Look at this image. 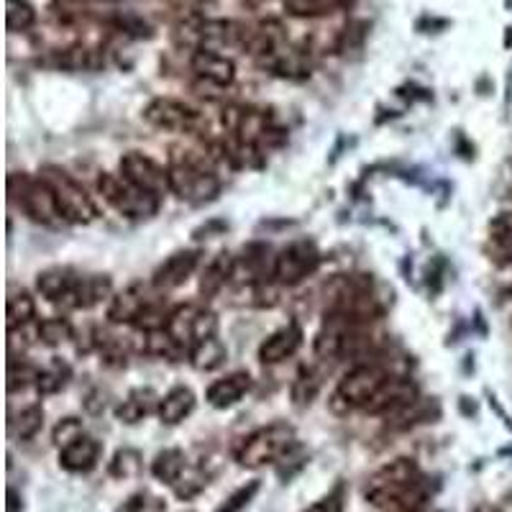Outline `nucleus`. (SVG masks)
<instances>
[{"mask_svg": "<svg viewBox=\"0 0 512 512\" xmlns=\"http://www.w3.org/2000/svg\"><path fill=\"white\" fill-rule=\"evenodd\" d=\"M169 187L180 200L187 203H208L221 192V180L210 159L195 152H182L169 162Z\"/></svg>", "mask_w": 512, "mask_h": 512, "instance_id": "f257e3e1", "label": "nucleus"}, {"mask_svg": "<svg viewBox=\"0 0 512 512\" xmlns=\"http://www.w3.org/2000/svg\"><path fill=\"white\" fill-rule=\"evenodd\" d=\"M423 472L418 469L413 459H395L390 464H384L382 469L369 477L367 487H364V500L379 510H395L410 489L420 482Z\"/></svg>", "mask_w": 512, "mask_h": 512, "instance_id": "f03ea898", "label": "nucleus"}, {"mask_svg": "<svg viewBox=\"0 0 512 512\" xmlns=\"http://www.w3.org/2000/svg\"><path fill=\"white\" fill-rule=\"evenodd\" d=\"M297 446L295 428L287 423L264 425L259 431L249 433L236 448V461L246 469H262L267 464H277Z\"/></svg>", "mask_w": 512, "mask_h": 512, "instance_id": "7ed1b4c3", "label": "nucleus"}, {"mask_svg": "<svg viewBox=\"0 0 512 512\" xmlns=\"http://www.w3.org/2000/svg\"><path fill=\"white\" fill-rule=\"evenodd\" d=\"M8 192H11L13 200H18L21 210L34 223H41V226L49 228H57L62 223H67L62 216V210H59L52 187L47 185L44 177H29L13 172L8 177Z\"/></svg>", "mask_w": 512, "mask_h": 512, "instance_id": "20e7f679", "label": "nucleus"}, {"mask_svg": "<svg viewBox=\"0 0 512 512\" xmlns=\"http://www.w3.org/2000/svg\"><path fill=\"white\" fill-rule=\"evenodd\" d=\"M41 177L47 180V185L52 187L54 198H57L59 210H62V216L67 223H77V226H88L98 218V208H95L93 198H90L85 187L80 182L72 180L64 169L49 167L41 169Z\"/></svg>", "mask_w": 512, "mask_h": 512, "instance_id": "39448f33", "label": "nucleus"}, {"mask_svg": "<svg viewBox=\"0 0 512 512\" xmlns=\"http://www.w3.org/2000/svg\"><path fill=\"white\" fill-rule=\"evenodd\" d=\"M98 190L100 195H103L105 203L113 205L121 216L134 218V221L152 218L159 210L157 195L141 190V187H136L134 182H128L123 175L103 172V175L98 177Z\"/></svg>", "mask_w": 512, "mask_h": 512, "instance_id": "423d86ee", "label": "nucleus"}, {"mask_svg": "<svg viewBox=\"0 0 512 512\" xmlns=\"http://www.w3.org/2000/svg\"><path fill=\"white\" fill-rule=\"evenodd\" d=\"M384 382H387V374L374 364H359V367L349 369L336 384V392L331 397L333 410L338 413L364 410Z\"/></svg>", "mask_w": 512, "mask_h": 512, "instance_id": "0eeeda50", "label": "nucleus"}, {"mask_svg": "<svg viewBox=\"0 0 512 512\" xmlns=\"http://www.w3.org/2000/svg\"><path fill=\"white\" fill-rule=\"evenodd\" d=\"M167 333L180 344L182 351L190 354L192 346H198L205 338L218 336V318L216 313L205 305L187 303L169 313Z\"/></svg>", "mask_w": 512, "mask_h": 512, "instance_id": "6e6552de", "label": "nucleus"}, {"mask_svg": "<svg viewBox=\"0 0 512 512\" xmlns=\"http://www.w3.org/2000/svg\"><path fill=\"white\" fill-rule=\"evenodd\" d=\"M320 264V251L313 241H292L290 246L274 256V267H272V280L277 285H300L305 277L318 269Z\"/></svg>", "mask_w": 512, "mask_h": 512, "instance_id": "1a4fd4ad", "label": "nucleus"}, {"mask_svg": "<svg viewBox=\"0 0 512 512\" xmlns=\"http://www.w3.org/2000/svg\"><path fill=\"white\" fill-rule=\"evenodd\" d=\"M144 121L152 123L159 131H172V134H192L198 131L203 118L195 108L175 98H157L144 108Z\"/></svg>", "mask_w": 512, "mask_h": 512, "instance_id": "9d476101", "label": "nucleus"}, {"mask_svg": "<svg viewBox=\"0 0 512 512\" xmlns=\"http://www.w3.org/2000/svg\"><path fill=\"white\" fill-rule=\"evenodd\" d=\"M121 175L128 182H134L136 187H141V190L157 195V198L172 192V187H169V169H164L162 164L141 152L123 154Z\"/></svg>", "mask_w": 512, "mask_h": 512, "instance_id": "9b49d317", "label": "nucleus"}, {"mask_svg": "<svg viewBox=\"0 0 512 512\" xmlns=\"http://www.w3.org/2000/svg\"><path fill=\"white\" fill-rule=\"evenodd\" d=\"M82 274L70 267H52L36 277V290L49 303L59 305L64 310H77V290H80Z\"/></svg>", "mask_w": 512, "mask_h": 512, "instance_id": "f8f14e48", "label": "nucleus"}, {"mask_svg": "<svg viewBox=\"0 0 512 512\" xmlns=\"http://www.w3.org/2000/svg\"><path fill=\"white\" fill-rule=\"evenodd\" d=\"M154 305L152 287L144 285V282H131L128 287H123L121 292L111 297V305H108V320L116 323V326H131V323H139L141 315Z\"/></svg>", "mask_w": 512, "mask_h": 512, "instance_id": "ddd939ff", "label": "nucleus"}, {"mask_svg": "<svg viewBox=\"0 0 512 512\" xmlns=\"http://www.w3.org/2000/svg\"><path fill=\"white\" fill-rule=\"evenodd\" d=\"M198 267H200L198 249L175 251V254L167 256V259L157 267V272H154L152 277V287L159 292L177 290V287H182L187 280H190Z\"/></svg>", "mask_w": 512, "mask_h": 512, "instance_id": "4468645a", "label": "nucleus"}, {"mask_svg": "<svg viewBox=\"0 0 512 512\" xmlns=\"http://www.w3.org/2000/svg\"><path fill=\"white\" fill-rule=\"evenodd\" d=\"M418 400V387L405 377H387V382L377 390V395L367 402L364 413L369 415H392L397 410L408 408L410 402Z\"/></svg>", "mask_w": 512, "mask_h": 512, "instance_id": "2eb2a0df", "label": "nucleus"}, {"mask_svg": "<svg viewBox=\"0 0 512 512\" xmlns=\"http://www.w3.org/2000/svg\"><path fill=\"white\" fill-rule=\"evenodd\" d=\"M100 454H103V446L98 438L82 433L75 441L59 448V466L70 474H88L98 466Z\"/></svg>", "mask_w": 512, "mask_h": 512, "instance_id": "dca6fc26", "label": "nucleus"}, {"mask_svg": "<svg viewBox=\"0 0 512 512\" xmlns=\"http://www.w3.org/2000/svg\"><path fill=\"white\" fill-rule=\"evenodd\" d=\"M303 346V328L297 326L295 320L287 323V326L277 328L272 336H267L259 346V361L262 364H282L285 359H290L297 349Z\"/></svg>", "mask_w": 512, "mask_h": 512, "instance_id": "f3484780", "label": "nucleus"}, {"mask_svg": "<svg viewBox=\"0 0 512 512\" xmlns=\"http://www.w3.org/2000/svg\"><path fill=\"white\" fill-rule=\"evenodd\" d=\"M190 67L200 80L210 82L216 88H226V85L233 82V77H236V67H233L231 59H226L223 54H216L213 49H198V52L192 54Z\"/></svg>", "mask_w": 512, "mask_h": 512, "instance_id": "a211bd4d", "label": "nucleus"}, {"mask_svg": "<svg viewBox=\"0 0 512 512\" xmlns=\"http://www.w3.org/2000/svg\"><path fill=\"white\" fill-rule=\"evenodd\" d=\"M249 390H251L249 374L233 372L210 384L208 392H205V400H208V405H213L216 410H226V408H233L236 402H241V397H244Z\"/></svg>", "mask_w": 512, "mask_h": 512, "instance_id": "6ab92c4d", "label": "nucleus"}, {"mask_svg": "<svg viewBox=\"0 0 512 512\" xmlns=\"http://www.w3.org/2000/svg\"><path fill=\"white\" fill-rule=\"evenodd\" d=\"M159 402H162V397L152 387H139V390L128 392L126 400L118 405L116 418L126 425H136L144 418H149L152 413H157Z\"/></svg>", "mask_w": 512, "mask_h": 512, "instance_id": "aec40b11", "label": "nucleus"}, {"mask_svg": "<svg viewBox=\"0 0 512 512\" xmlns=\"http://www.w3.org/2000/svg\"><path fill=\"white\" fill-rule=\"evenodd\" d=\"M233 274H236V256L228 254V251L216 254L208 264H205L203 274H200V295H203L205 300L216 297L218 292L228 285V280H231Z\"/></svg>", "mask_w": 512, "mask_h": 512, "instance_id": "412c9836", "label": "nucleus"}, {"mask_svg": "<svg viewBox=\"0 0 512 512\" xmlns=\"http://www.w3.org/2000/svg\"><path fill=\"white\" fill-rule=\"evenodd\" d=\"M192 410H195V392H192L190 387H175V390H169L167 395L162 397L157 415L164 425H177L182 423Z\"/></svg>", "mask_w": 512, "mask_h": 512, "instance_id": "4be33fe9", "label": "nucleus"}, {"mask_svg": "<svg viewBox=\"0 0 512 512\" xmlns=\"http://www.w3.org/2000/svg\"><path fill=\"white\" fill-rule=\"evenodd\" d=\"M187 472V464H185V454H182L180 448H164L154 456L152 461V474L159 479L162 484L167 487H175Z\"/></svg>", "mask_w": 512, "mask_h": 512, "instance_id": "5701e85b", "label": "nucleus"}, {"mask_svg": "<svg viewBox=\"0 0 512 512\" xmlns=\"http://www.w3.org/2000/svg\"><path fill=\"white\" fill-rule=\"evenodd\" d=\"M228 359V349L223 346V341L218 336L205 338L198 346L190 349V361L192 367L198 372H216L218 367H223V361Z\"/></svg>", "mask_w": 512, "mask_h": 512, "instance_id": "b1692460", "label": "nucleus"}, {"mask_svg": "<svg viewBox=\"0 0 512 512\" xmlns=\"http://www.w3.org/2000/svg\"><path fill=\"white\" fill-rule=\"evenodd\" d=\"M113 295L111 277L105 274H82L80 290H77V310L95 308L98 303H103L105 297Z\"/></svg>", "mask_w": 512, "mask_h": 512, "instance_id": "393cba45", "label": "nucleus"}, {"mask_svg": "<svg viewBox=\"0 0 512 512\" xmlns=\"http://www.w3.org/2000/svg\"><path fill=\"white\" fill-rule=\"evenodd\" d=\"M320 384H323V379H320L318 369L303 367L300 372H297V377L292 379V387H290L292 402H295L297 408H308L310 402L318 397Z\"/></svg>", "mask_w": 512, "mask_h": 512, "instance_id": "a878e982", "label": "nucleus"}, {"mask_svg": "<svg viewBox=\"0 0 512 512\" xmlns=\"http://www.w3.org/2000/svg\"><path fill=\"white\" fill-rule=\"evenodd\" d=\"M6 315H8V331L24 328L26 323H31V320H34V315H36L34 297H31L26 290L11 292V295H8Z\"/></svg>", "mask_w": 512, "mask_h": 512, "instance_id": "bb28decb", "label": "nucleus"}, {"mask_svg": "<svg viewBox=\"0 0 512 512\" xmlns=\"http://www.w3.org/2000/svg\"><path fill=\"white\" fill-rule=\"evenodd\" d=\"M41 425H44V408L41 405H29L18 415H13L8 428H11V436L29 441V438H34L41 431Z\"/></svg>", "mask_w": 512, "mask_h": 512, "instance_id": "cd10ccee", "label": "nucleus"}, {"mask_svg": "<svg viewBox=\"0 0 512 512\" xmlns=\"http://www.w3.org/2000/svg\"><path fill=\"white\" fill-rule=\"evenodd\" d=\"M351 0H285V8L292 16L308 18V16H326L336 8L349 6Z\"/></svg>", "mask_w": 512, "mask_h": 512, "instance_id": "c85d7f7f", "label": "nucleus"}, {"mask_svg": "<svg viewBox=\"0 0 512 512\" xmlns=\"http://www.w3.org/2000/svg\"><path fill=\"white\" fill-rule=\"evenodd\" d=\"M36 21V11L29 0H6V26L8 31H26Z\"/></svg>", "mask_w": 512, "mask_h": 512, "instance_id": "c756f323", "label": "nucleus"}, {"mask_svg": "<svg viewBox=\"0 0 512 512\" xmlns=\"http://www.w3.org/2000/svg\"><path fill=\"white\" fill-rule=\"evenodd\" d=\"M36 336L47 346H59L72 338V326L67 318H47L36 326Z\"/></svg>", "mask_w": 512, "mask_h": 512, "instance_id": "7c9ffc66", "label": "nucleus"}, {"mask_svg": "<svg viewBox=\"0 0 512 512\" xmlns=\"http://www.w3.org/2000/svg\"><path fill=\"white\" fill-rule=\"evenodd\" d=\"M67 377H70V369H67V364H62V361H54L52 367L49 369H41L39 377H36V390L41 392V395H54V392H59L67 384Z\"/></svg>", "mask_w": 512, "mask_h": 512, "instance_id": "2f4dec72", "label": "nucleus"}, {"mask_svg": "<svg viewBox=\"0 0 512 512\" xmlns=\"http://www.w3.org/2000/svg\"><path fill=\"white\" fill-rule=\"evenodd\" d=\"M141 472V454L136 448H121L111 461V474L118 479H131Z\"/></svg>", "mask_w": 512, "mask_h": 512, "instance_id": "473e14b6", "label": "nucleus"}, {"mask_svg": "<svg viewBox=\"0 0 512 512\" xmlns=\"http://www.w3.org/2000/svg\"><path fill=\"white\" fill-rule=\"evenodd\" d=\"M259 487H262V484L256 482V479H254V482L244 484V487L236 489V492H233V495L228 497V500L223 502V505L218 507L216 512H244L246 507L251 505V500H254V497H256Z\"/></svg>", "mask_w": 512, "mask_h": 512, "instance_id": "72a5a7b5", "label": "nucleus"}, {"mask_svg": "<svg viewBox=\"0 0 512 512\" xmlns=\"http://www.w3.org/2000/svg\"><path fill=\"white\" fill-rule=\"evenodd\" d=\"M346 497H344V487L338 484L333 492H328L326 497H320L318 502H313V505L308 507V510L303 512H346Z\"/></svg>", "mask_w": 512, "mask_h": 512, "instance_id": "f704fd0d", "label": "nucleus"}, {"mask_svg": "<svg viewBox=\"0 0 512 512\" xmlns=\"http://www.w3.org/2000/svg\"><path fill=\"white\" fill-rule=\"evenodd\" d=\"M82 423L77 418H64L59 420L57 428H54V443H57L59 448L67 446L70 441H75L77 436H82Z\"/></svg>", "mask_w": 512, "mask_h": 512, "instance_id": "c9c22d12", "label": "nucleus"}, {"mask_svg": "<svg viewBox=\"0 0 512 512\" xmlns=\"http://www.w3.org/2000/svg\"><path fill=\"white\" fill-rule=\"evenodd\" d=\"M126 512H164V502L149 495H136L128 500Z\"/></svg>", "mask_w": 512, "mask_h": 512, "instance_id": "e433bc0d", "label": "nucleus"}, {"mask_svg": "<svg viewBox=\"0 0 512 512\" xmlns=\"http://www.w3.org/2000/svg\"><path fill=\"white\" fill-rule=\"evenodd\" d=\"M8 512H18V497H16V489H8Z\"/></svg>", "mask_w": 512, "mask_h": 512, "instance_id": "4c0bfd02", "label": "nucleus"}, {"mask_svg": "<svg viewBox=\"0 0 512 512\" xmlns=\"http://www.w3.org/2000/svg\"><path fill=\"white\" fill-rule=\"evenodd\" d=\"M474 512H497V510H495V507H489V505H482V507H477V510H474Z\"/></svg>", "mask_w": 512, "mask_h": 512, "instance_id": "58836bf2", "label": "nucleus"}, {"mask_svg": "<svg viewBox=\"0 0 512 512\" xmlns=\"http://www.w3.org/2000/svg\"><path fill=\"white\" fill-rule=\"evenodd\" d=\"M180 3H198V0H180Z\"/></svg>", "mask_w": 512, "mask_h": 512, "instance_id": "ea45409f", "label": "nucleus"}, {"mask_svg": "<svg viewBox=\"0 0 512 512\" xmlns=\"http://www.w3.org/2000/svg\"><path fill=\"white\" fill-rule=\"evenodd\" d=\"M510 295H512V290H510Z\"/></svg>", "mask_w": 512, "mask_h": 512, "instance_id": "a19ab883", "label": "nucleus"}]
</instances>
